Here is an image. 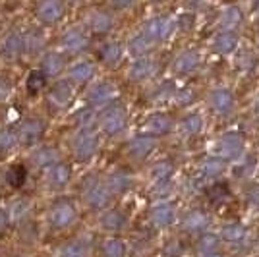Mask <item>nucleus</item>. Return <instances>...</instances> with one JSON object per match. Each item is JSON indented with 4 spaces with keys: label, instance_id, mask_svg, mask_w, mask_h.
<instances>
[{
    "label": "nucleus",
    "instance_id": "f03ea898",
    "mask_svg": "<svg viewBox=\"0 0 259 257\" xmlns=\"http://www.w3.org/2000/svg\"><path fill=\"white\" fill-rule=\"evenodd\" d=\"M74 219H76V211H74V207H72L70 201H56L51 207L49 221H51L53 228H58V230L68 228V226L74 223Z\"/></svg>",
    "mask_w": 259,
    "mask_h": 257
},
{
    "label": "nucleus",
    "instance_id": "412c9836",
    "mask_svg": "<svg viewBox=\"0 0 259 257\" xmlns=\"http://www.w3.org/2000/svg\"><path fill=\"white\" fill-rule=\"evenodd\" d=\"M8 91H10L8 83H6L4 79H0V99H4V97L8 95Z\"/></svg>",
    "mask_w": 259,
    "mask_h": 257
},
{
    "label": "nucleus",
    "instance_id": "0eeeda50",
    "mask_svg": "<svg viewBox=\"0 0 259 257\" xmlns=\"http://www.w3.org/2000/svg\"><path fill=\"white\" fill-rule=\"evenodd\" d=\"M31 161L35 166H39V168H49L51 164L54 162H58V155H56V151L53 147H39V149H35L31 153Z\"/></svg>",
    "mask_w": 259,
    "mask_h": 257
},
{
    "label": "nucleus",
    "instance_id": "f3484780",
    "mask_svg": "<svg viewBox=\"0 0 259 257\" xmlns=\"http://www.w3.org/2000/svg\"><path fill=\"white\" fill-rule=\"evenodd\" d=\"M110 23H112V20L105 12H93L89 16V25H91L93 31H107L108 27H110Z\"/></svg>",
    "mask_w": 259,
    "mask_h": 257
},
{
    "label": "nucleus",
    "instance_id": "5701e85b",
    "mask_svg": "<svg viewBox=\"0 0 259 257\" xmlns=\"http://www.w3.org/2000/svg\"><path fill=\"white\" fill-rule=\"evenodd\" d=\"M70 2H79V0H70Z\"/></svg>",
    "mask_w": 259,
    "mask_h": 257
},
{
    "label": "nucleus",
    "instance_id": "20e7f679",
    "mask_svg": "<svg viewBox=\"0 0 259 257\" xmlns=\"http://www.w3.org/2000/svg\"><path fill=\"white\" fill-rule=\"evenodd\" d=\"M2 54H4V58H8V60H16V58H20L22 54H25L23 53L22 33L12 31L4 37V41H2Z\"/></svg>",
    "mask_w": 259,
    "mask_h": 257
},
{
    "label": "nucleus",
    "instance_id": "39448f33",
    "mask_svg": "<svg viewBox=\"0 0 259 257\" xmlns=\"http://www.w3.org/2000/svg\"><path fill=\"white\" fill-rule=\"evenodd\" d=\"M45 178H47V184L51 188H62L70 180V168L66 166L64 162H54L47 168Z\"/></svg>",
    "mask_w": 259,
    "mask_h": 257
},
{
    "label": "nucleus",
    "instance_id": "4468645a",
    "mask_svg": "<svg viewBox=\"0 0 259 257\" xmlns=\"http://www.w3.org/2000/svg\"><path fill=\"white\" fill-rule=\"evenodd\" d=\"M18 145H20V141H18V136L14 130H0V155L12 153Z\"/></svg>",
    "mask_w": 259,
    "mask_h": 257
},
{
    "label": "nucleus",
    "instance_id": "aec40b11",
    "mask_svg": "<svg viewBox=\"0 0 259 257\" xmlns=\"http://www.w3.org/2000/svg\"><path fill=\"white\" fill-rule=\"evenodd\" d=\"M105 58H114V56H116V54H118V47H116V45H108V47H105Z\"/></svg>",
    "mask_w": 259,
    "mask_h": 257
},
{
    "label": "nucleus",
    "instance_id": "2eb2a0df",
    "mask_svg": "<svg viewBox=\"0 0 259 257\" xmlns=\"http://www.w3.org/2000/svg\"><path fill=\"white\" fill-rule=\"evenodd\" d=\"M91 74H93V68H91V64H87V62H79V64L70 68V77H72V81H76V83L87 81V79L91 77Z\"/></svg>",
    "mask_w": 259,
    "mask_h": 257
},
{
    "label": "nucleus",
    "instance_id": "f8f14e48",
    "mask_svg": "<svg viewBox=\"0 0 259 257\" xmlns=\"http://www.w3.org/2000/svg\"><path fill=\"white\" fill-rule=\"evenodd\" d=\"M47 79H49V77H47L41 70H33V72H29L27 79H25L27 93H29V95H37V93H41L45 87H47Z\"/></svg>",
    "mask_w": 259,
    "mask_h": 257
},
{
    "label": "nucleus",
    "instance_id": "9d476101",
    "mask_svg": "<svg viewBox=\"0 0 259 257\" xmlns=\"http://www.w3.org/2000/svg\"><path fill=\"white\" fill-rule=\"evenodd\" d=\"M6 211H8V217H10V223L12 221L14 223H22L31 213V203L27 199H16L10 205V209H6Z\"/></svg>",
    "mask_w": 259,
    "mask_h": 257
},
{
    "label": "nucleus",
    "instance_id": "dca6fc26",
    "mask_svg": "<svg viewBox=\"0 0 259 257\" xmlns=\"http://www.w3.org/2000/svg\"><path fill=\"white\" fill-rule=\"evenodd\" d=\"M49 99H51V103L56 105V107H64L66 103H68V99H70V89H68L66 83H58L56 87L51 89Z\"/></svg>",
    "mask_w": 259,
    "mask_h": 257
},
{
    "label": "nucleus",
    "instance_id": "ddd939ff",
    "mask_svg": "<svg viewBox=\"0 0 259 257\" xmlns=\"http://www.w3.org/2000/svg\"><path fill=\"white\" fill-rule=\"evenodd\" d=\"M95 138L91 134H79L74 143V151H76L77 157H89L93 151H95Z\"/></svg>",
    "mask_w": 259,
    "mask_h": 257
},
{
    "label": "nucleus",
    "instance_id": "f257e3e1",
    "mask_svg": "<svg viewBox=\"0 0 259 257\" xmlns=\"http://www.w3.org/2000/svg\"><path fill=\"white\" fill-rule=\"evenodd\" d=\"M45 126L41 120L37 118H27L20 124V128L16 130V136H18V141L23 147H33L37 145V141L43 138Z\"/></svg>",
    "mask_w": 259,
    "mask_h": 257
},
{
    "label": "nucleus",
    "instance_id": "423d86ee",
    "mask_svg": "<svg viewBox=\"0 0 259 257\" xmlns=\"http://www.w3.org/2000/svg\"><path fill=\"white\" fill-rule=\"evenodd\" d=\"M64 70V58L58 53H47L41 58V72L47 77H54Z\"/></svg>",
    "mask_w": 259,
    "mask_h": 257
},
{
    "label": "nucleus",
    "instance_id": "1a4fd4ad",
    "mask_svg": "<svg viewBox=\"0 0 259 257\" xmlns=\"http://www.w3.org/2000/svg\"><path fill=\"white\" fill-rule=\"evenodd\" d=\"M25 180H27V168L23 164H20V162L18 164H12L10 168L6 170V182L14 190H20L23 184H25Z\"/></svg>",
    "mask_w": 259,
    "mask_h": 257
},
{
    "label": "nucleus",
    "instance_id": "9b49d317",
    "mask_svg": "<svg viewBox=\"0 0 259 257\" xmlns=\"http://www.w3.org/2000/svg\"><path fill=\"white\" fill-rule=\"evenodd\" d=\"M23 37V53H31V54H37L41 49H43V35L37 31V29H31V31L27 33H22Z\"/></svg>",
    "mask_w": 259,
    "mask_h": 257
},
{
    "label": "nucleus",
    "instance_id": "4be33fe9",
    "mask_svg": "<svg viewBox=\"0 0 259 257\" xmlns=\"http://www.w3.org/2000/svg\"><path fill=\"white\" fill-rule=\"evenodd\" d=\"M134 0H114V4L116 6H120V8H124V6H130Z\"/></svg>",
    "mask_w": 259,
    "mask_h": 257
},
{
    "label": "nucleus",
    "instance_id": "7ed1b4c3",
    "mask_svg": "<svg viewBox=\"0 0 259 257\" xmlns=\"http://www.w3.org/2000/svg\"><path fill=\"white\" fill-rule=\"evenodd\" d=\"M64 16V2L62 0H41L37 4V18L47 25L60 22Z\"/></svg>",
    "mask_w": 259,
    "mask_h": 257
},
{
    "label": "nucleus",
    "instance_id": "a211bd4d",
    "mask_svg": "<svg viewBox=\"0 0 259 257\" xmlns=\"http://www.w3.org/2000/svg\"><path fill=\"white\" fill-rule=\"evenodd\" d=\"M105 251H107L108 257H120L122 255V246H120L118 242H108Z\"/></svg>",
    "mask_w": 259,
    "mask_h": 257
},
{
    "label": "nucleus",
    "instance_id": "6ab92c4d",
    "mask_svg": "<svg viewBox=\"0 0 259 257\" xmlns=\"http://www.w3.org/2000/svg\"><path fill=\"white\" fill-rule=\"evenodd\" d=\"M8 225H10V217H8V211L0 207V234H2V232L8 228Z\"/></svg>",
    "mask_w": 259,
    "mask_h": 257
},
{
    "label": "nucleus",
    "instance_id": "6e6552de",
    "mask_svg": "<svg viewBox=\"0 0 259 257\" xmlns=\"http://www.w3.org/2000/svg\"><path fill=\"white\" fill-rule=\"evenodd\" d=\"M62 47H64L68 53H79L87 47V39L85 35L77 29H70L62 37Z\"/></svg>",
    "mask_w": 259,
    "mask_h": 257
}]
</instances>
